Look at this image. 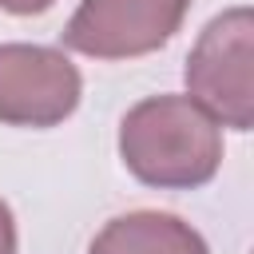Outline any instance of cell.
Masks as SVG:
<instances>
[{
    "mask_svg": "<svg viewBox=\"0 0 254 254\" xmlns=\"http://www.w3.org/2000/svg\"><path fill=\"white\" fill-rule=\"evenodd\" d=\"M87 254H210L202 234L167 210H131L111 218Z\"/></svg>",
    "mask_w": 254,
    "mask_h": 254,
    "instance_id": "obj_5",
    "label": "cell"
},
{
    "mask_svg": "<svg viewBox=\"0 0 254 254\" xmlns=\"http://www.w3.org/2000/svg\"><path fill=\"white\" fill-rule=\"evenodd\" d=\"M119 159L143 187L194 190L222 167V127L190 95H151L123 115Z\"/></svg>",
    "mask_w": 254,
    "mask_h": 254,
    "instance_id": "obj_1",
    "label": "cell"
},
{
    "mask_svg": "<svg viewBox=\"0 0 254 254\" xmlns=\"http://www.w3.org/2000/svg\"><path fill=\"white\" fill-rule=\"evenodd\" d=\"M0 254H16V218L4 198H0Z\"/></svg>",
    "mask_w": 254,
    "mask_h": 254,
    "instance_id": "obj_6",
    "label": "cell"
},
{
    "mask_svg": "<svg viewBox=\"0 0 254 254\" xmlns=\"http://www.w3.org/2000/svg\"><path fill=\"white\" fill-rule=\"evenodd\" d=\"M190 99L222 127L250 131L254 123V16L246 4L214 16L187 56Z\"/></svg>",
    "mask_w": 254,
    "mask_h": 254,
    "instance_id": "obj_2",
    "label": "cell"
},
{
    "mask_svg": "<svg viewBox=\"0 0 254 254\" xmlns=\"http://www.w3.org/2000/svg\"><path fill=\"white\" fill-rule=\"evenodd\" d=\"M190 0H79L60 40L95 60H135L159 52L183 24Z\"/></svg>",
    "mask_w": 254,
    "mask_h": 254,
    "instance_id": "obj_3",
    "label": "cell"
},
{
    "mask_svg": "<svg viewBox=\"0 0 254 254\" xmlns=\"http://www.w3.org/2000/svg\"><path fill=\"white\" fill-rule=\"evenodd\" d=\"M56 0H0V12H12V16H36V12H48Z\"/></svg>",
    "mask_w": 254,
    "mask_h": 254,
    "instance_id": "obj_7",
    "label": "cell"
},
{
    "mask_svg": "<svg viewBox=\"0 0 254 254\" xmlns=\"http://www.w3.org/2000/svg\"><path fill=\"white\" fill-rule=\"evenodd\" d=\"M83 95L79 67L44 44H0V123L56 127Z\"/></svg>",
    "mask_w": 254,
    "mask_h": 254,
    "instance_id": "obj_4",
    "label": "cell"
}]
</instances>
